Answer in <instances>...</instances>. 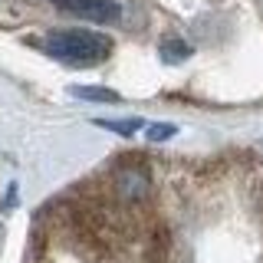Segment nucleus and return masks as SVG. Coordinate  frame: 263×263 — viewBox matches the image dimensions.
Instances as JSON below:
<instances>
[{"label":"nucleus","instance_id":"nucleus-1","mask_svg":"<svg viewBox=\"0 0 263 263\" xmlns=\"http://www.w3.org/2000/svg\"><path fill=\"white\" fill-rule=\"evenodd\" d=\"M43 49L69 66H96L112 53V40L92 30H53L43 40Z\"/></svg>","mask_w":263,"mask_h":263},{"label":"nucleus","instance_id":"nucleus-2","mask_svg":"<svg viewBox=\"0 0 263 263\" xmlns=\"http://www.w3.org/2000/svg\"><path fill=\"white\" fill-rule=\"evenodd\" d=\"M112 191L122 204H142L148 201V191H152V181H148V171L138 168V164H128V168H119L112 178Z\"/></svg>","mask_w":263,"mask_h":263},{"label":"nucleus","instance_id":"nucleus-3","mask_svg":"<svg viewBox=\"0 0 263 263\" xmlns=\"http://www.w3.org/2000/svg\"><path fill=\"white\" fill-rule=\"evenodd\" d=\"M60 10L82 16V20L92 23H115L122 16V4L119 0H53Z\"/></svg>","mask_w":263,"mask_h":263},{"label":"nucleus","instance_id":"nucleus-4","mask_svg":"<svg viewBox=\"0 0 263 263\" xmlns=\"http://www.w3.org/2000/svg\"><path fill=\"white\" fill-rule=\"evenodd\" d=\"M194 49L184 43V40H164L161 43V60L164 63H181V60H187Z\"/></svg>","mask_w":263,"mask_h":263},{"label":"nucleus","instance_id":"nucleus-5","mask_svg":"<svg viewBox=\"0 0 263 263\" xmlns=\"http://www.w3.org/2000/svg\"><path fill=\"white\" fill-rule=\"evenodd\" d=\"M99 128H109V132H119V135H135L142 128V119H96Z\"/></svg>","mask_w":263,"mask_h":263},{"label":"nucleus","instance_id":"nucleus-6","mask_svg":"<svg viewBox=\"0 0 263 263\" xmlns=\"http://www.w3.org/2000/svg\"><path fill=\"white\" fill-rule=\"evenodd\" d=\"M79 99H92V102H122L119 92H112V89H96V86H76L72 89Z\"/></svg>","mask_w":263,"mask_h":263},{"label":"nucleus","instance_id":"nucleus-7","mask_svg":"<svg viewBox=\"0 0 263 263\" xmlns=\"http://www.w3.org/2000/svg\"><path fill=\"white\" fill-rule=\"evenodd\" d=\"M175 125H152V128H148V138H152V142H164V138H171V135H175Z\"/></svg>","mask_w":263,"mask_h":263}]
</instances>
